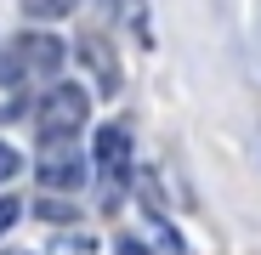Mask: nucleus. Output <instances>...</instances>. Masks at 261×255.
<instances>
[{
  "mask_svg": "<svg viewBox=\"0 0 261 255\" xmlns=\"http://www.w3.org/2000/svg\"><path fill=\"white\" fill-rule=\"evenodd\" d=\"M17 216H23V204H17V199H0V233H6Z\"/></svg>",
  "mask_w": 261,
  "mask_h": 255,
  "instance_id": "8",
  "label": "nucleus"
},
{
  "mask_svg": "<svg viewBox=\"0 0 261 255\" xmlns=\"http://www.w3.org/2000/svg\"><path fill=\"white\" fill-rule=\"evenodd\" d=\"M68 6H74V0H23L29 17H68Z\"/></svg>",
  "mask_w": 261,
  "mask_h": 255,
  "instance_id": "6",
  "label": "nucleus"
},
{
  "mask_svg": "<svg viewBox=\"0 0 261 255\" xmlns=\"http://www.w3.org/2000/svg\"><path fill=\"white\" fill-rule=\"evenodd\" d=\"M80 57L97 68V85H102V91L114 97V91H119V68H114V57L102 51V40H97V34H85V40H80Z\"/></svg>",
  "mask_w": 261,
  "mask_h": 255,
  "instance_id": "5",
  "label": "nucleus"
},
{
  "mask_svg": "<svg viewBox=\"0 0 261 255\" xmlns=\"http://www.w3.org/2000/svg\"><path fill=\"white\" fill-rule=\"evenodd\" d=\"M17 170H23V153H12L6 142H0V182H12Z\"/></svg>",
  "mask_w": 261,
  "mask_h": 255,
  "instance_id": "7",
  "label": "nucleus"
},
{
  "mask_svg": "<svg viewBox=\"0 0 261 255\" xmlns=\"http://www.w3.org/2000/svg\"><path fill=\"white\" fill-rule=\"evenodd\" d=\"M255 159H261V131H255Z\"/></svg>",
  "mask_w": 261,
  "mask_h": 255,
  "instance_id": "10",
  "label": "nucleus"
},
{
  "mask_svg": "<svg viewBox=\"0 0 261 255\" xmlns=\"http://www.w3.org/2000/svg\"><path fill=\"white\" fill-rule=\"evenodd\" d=\"M85 108H91L85 85H51L46 102H40V131H46V142H68L85 125Z\"/></svg>",
  "mask_w": 261,
  "mask_h": 255,
  "instance_id": "1",
  "label": "nucleus"
},
{
  "mask_svg": "<svg viewBox=\"0 0 261 255\" xmlns=\"http://www.w3.org/2000/svg\"><path fill=\"white\" fill-rule=\"evenodd\" d=\"M91 159H97V176H102V187H108V210H114V193L130 182V131H125V125H102Z\"/></svg>",
  "mask_w": 261,
  "mask_h": 255,
  "instance_id": "2",
  "label": "nucleus"
},
{
  "mask_svg": "<svg viewBox=\"0 0 261 255\" xmlns=\"http://www.w3.org/2000/svg\"><path fill=\"white\" fill-rule=\"evenodd\" d=\"M12 63L51 74V68H63V40H51V34H23L17 46H12Z\"/></svg>",
  "mask_w": 261,
  "mask_h": 255,
  "instance_id": "4",
  "label": "nucleus"
},
{
  "mask_svg": "<svg viewBox=\"0 0 261 255\" xmlns=\"http://www.w3.org/2000/svg\"><path fill=\"white\" fill-rule=\"evenodd\" d=\"M114 255H153V249H148L142 238H119V244H114Z\"/></svg>",
  "mask_w": 261,
  "mask_h": 255,
  "instance_id": "9",
  "label": "nucleus"
},
{
  "mask_svg": "<svg viewBox=\"0 0 261 255\" xmlns=\"http://www.w3.org/2000/svg\"><path fill=\"white\" fill-rule=\"evenodd\" d=\"M34 176L46 182L51 193H74V187H85V176H91V170H85V153H80L74 136H68V142H46V148H40Z\"/></svg>",
  "mask_w": 261,
  "mask_h": 255,
  "instance_id": "3",
  "label": "nucleus"
}]
</instances>
